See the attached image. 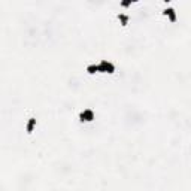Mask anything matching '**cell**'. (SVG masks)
I'll list each match as a JSON object with an SVG mask.
<instances>
[{
	"instance_id": "obj_1",
	"label": "cell",
	"mask_w": 191,
	"mask_h": 191,
	"mask_svg": "<svg viewBox=\"0 0 191 191\" xmlns=\"http://www.w3.org/2000/svg\"><path fill=\"white\" fill-rule=\"evenodd\" d=\"M94 118H96V114H94V111L93 109H84V111H81L79 112V121L81 122H91L94 121Z\"/></svg>"
},
{
	"instance_id": "obj_2",
	"label": "cell",
	"mask_w": 191,
	"mask_h": 191,
	"mask_svg": "<svg viewBox=\"0 0 191 191\" xmlns=\"http://www.w3.org/2000/svg\"><path fill=\"white\" fill-rule=\"evenodd\" d=\"M99 72L100 73H114L115 72V64L107 61V60H102L99 63Z\"/></svg>"
},
{
	"instance_id": "obj_3",
	"label": "cell",
	"mask_w": 191,
	"mask_h": 191,
	"mask_svg": "<svg viewBox=\"0 0 191 191\" xmlns=\"http://www.w3.org/2000/svg\"><path fill=\"white\" fill-rule=\"evenodd\" d=\"M166 17L169 18L172 22H175L176 19H178V17H176V12H175V9L173 8H167V9H164V12H163Z\"/></svg>"
},
{
	"instance_id": "obj_4",
	"label": "cell",
	"mask_w": 191,
	"mask_h": 191,
	"mask_svg": "<svg viewBox=\"0 0 191 191\" xmlns=\"http://www.w3.org/2000/svg\"><path fill=\"white\" fill-rule=\"evenodd\" d=\"M36 127V118H29V122H27V125H26V130H27V133H33V128Z\"/></svg>"
},
{
	"instance_id": "obj_5",
	"label": "cell",
	"mask_w": 191,
	"mask_h": 191,
	"mask_svg": "<svg viewBox=\"0 0 191 191\" xmlns=\"http://www.w3.org/2000/svg\"><path fill=\"white\" fill-rule=\"evenodd\" d=\"M118 19H120V22H121V26H127L128 24V21H130V17L128 15H125V14H118Z\"/></svg>"
},
{
	"instance_id": "obj_6",
	"label": "cell",
	"mask_w": 191,
	"mask_h": 191,
	"mask_svg": "<svg viewBox=\"0 0 191 191\" xmlns=\"http://www.w3.org/2000/svg\"><path fill=\"white\" fill-rule=\"evenodd\" d=\"M97 72H99V64H88L87 66V73L94 75V73H97Z\"/></svg>"
},
{
	"instance_id": "obj_7",
	"label": "cell",
	"mask_w": 191,
	"mask_h": 191,
	"mask_svg": "<svg viewBox=\"0 0 191 191\" xmlns=\"http://www.w3.org/2000/svg\"><path fill=\"white\" fill-rule=\"evenodd\" d=\"M131 5V2H122L121 3V6H130Z\"/></svg>"
}]
</instances>
